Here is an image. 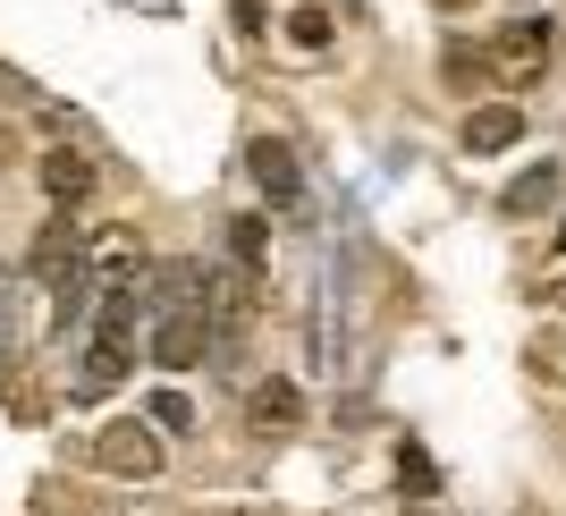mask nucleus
Masks as SVG:
<instances>
[{"label":"nucleus","instance_id":"nucleus-14","mask_svg":"<svg viewBox=\"0 0 566 516\" xmlns=\"http://www.w3.org/2000/svg\"><path fill=\"white\" fill-rule=\"evenodd\" d=\"M398 492H415V499L440 492V466H431L423 448H398Z\"/></svg>","mask_w":566,"mask_h":516},{"label":"nucleus","instance_id":"nucleus-13","mask_svg":"<svg viewBox=\"0 0 566 516\" xmlns=\"http://www.w3.org/2000/svg\"><path fill=\"white\" fill-rule=\"evenodd\" d=\"M549 187H558V169H524V178H516V187H507V211H516V220H524V211H542L549 204Z\"/></svg>","mask_w":566,"mask_h":516},{"label":"nucleus","instance_id":"nucleus-10","mask_svg":"<svg viewBox=\"0 0 566 516\" xmlns=\"http://www.w3.org/2000/svg\"><path fill=\"white\" fill-rule=\"evenodd\" d=\"M76 262H85V246H76V237L60 229V220H51V229L34 237V280H60V271L76 280Z\"/></svg>","mask_w":566,"mask_h":516},{"label":"nucleus","instance_id":"nucleus-12","mask_svg":"<svg viewBox=\"0 0 566 516\" xmlns=\"http://www.w3.org/2000/svg\"><path fill=\"white\" fill-rule=\"evenodd\" d=\"M287 43H296V51H331V9H322V0H305V9L287 18Z\"/></svg>","mask_w":566,"mask_h":516},{"label":"nucleus","instance_id":"nucleus-6","mask_svg":"<svg viewBox=\"0 0 566 516\" xmlns=\"http://www.w3.org/2000/svg\"><path fill=\"white\" fill-rule=\"evenodd\" d=\"M296 423H305V390H296V381H254V390H245V432H254V441H280Z\"/></svg>","mask_w":566,"mask_h":516},{"label":"nucleus","instance_id":"nucleus-4","mask_svg":"<svg viewBox=\"0 0 566 516\" xmlns=\"http://www.w3.org/2000/svg\"><path fill=\"white\" fill-rule=\"evenodd\" d=\"M203 348H212V306H161V322H153V364L187 373Z\"/></svg>","mask_w":566,"mask_h":516},{"label":"nucleus","instance_id":"nucleus-17","mask_svg":"<svg viewBox=\"0 0 566 516\" xmlns=\"http://www.w3.org/2000/svg\"><path fill=\"white\" fill-rule=\"evenodd\" d=\"M0 162H18V136H9V127H0Z\"/></svg>","mask_w":566,"mask_h":516},{"label":"nucleus","instance_id":"nucleus-18","mask_svg":"<svg viewBox=\"0 0 566 516\" xmlns=\"http://www.w3.org/2000/svg\"><path fill=\"white\" fill-rule=\"evenodd\" d=\"M549 306H566V280H558V288H549Z\"/></svg>","mask_w":566,"mask_h":516},{"label":"nucleus","instance_id":"nucleus-2","mask_svg":"<svg viewBox=\"0 0 566 516\" xmlns=\"http://www.w3.org/2000/svg\"><path fill=\"white\" fill-rule=\"evenodd\" d=\"M94 466L118 474V483H153L169 457H161V432H153V423L118 415V423H102V432H94Z\"/></svg>","mask_w":566,"mask_h":516},{"label":"nucleus","instance_id":"nucleus-9","mask_svg":"<svg viewBox=\"0 0 566 516\" xmlns=\"http://www.w3.org/2000/svg\"><path fill=\"white\" fill-rule=\"evenodd\" d=\"M43 195H51L60 211H76L85 195H94V162H85V153H69V144H60V153H43Z\"/></svg>","mask_w":566,"mask_h":516},{"label":"nucleus","instance_id":"nucleus-5","mask_svg":"<svg viewBox=\"0 0 566 516\" xmlns=\"http://www.w3.org/2000/svg\"><path fill=\"white\" fill-rule=\"evenodd\" d=\"M144 237H136V220H111V229H94L85 237V271H102L111 288H127V280H144Z\"/></svg>","mask_w":566,"mask_h":516},{"label":"nucleus","instance_id":"nucleus-19","mask_svg":"<svg viewBox=\"0 0 566 516\" xmlns=\"http://www.w3.org/2000/svg\"><path fill=\"white\" fill-rule=\"evenodd\" d=\"M440 9H465V0H440Z\"/></svg>","mask_w":566,"mask_h":516},{"label":"nucleus","instance_id":"nucleus-11","mask_svg":"<svg viewBox=\"0 0 566 516\" xmlns=\"http://www.w3.org/2000/svg\"><path fill=\"white\" fill-rule=\"evenodd\" d=\"M440 76H449L457 94H473V85L491 76V60H482V51H473V43H449V51H440Z\"/></svg>","mask_w":566,"mask_h":516},{"label":"nucleus","instance_id":"nucleus-16","mask_svg":"<svg viewBox=\"0 0 566 516\" xmlns=\"http://www.w3.org/2000/svg\"><path fill=\"white\" fill-rule=\"evenodd\" d=\"M229 246H237V262L254 271V262H262V220H237V229H229Z\"/></svg>","mask_w":566,"mask_h":516},{"label":"nucleus","instance_id":"nucleus-15","mask_svg":"<svg viewBox=\"0 0 566 516\" xmlns=\"http://www.w3.org/2000/svg\"><path fill=\"white\" fill-rule=\"evenodd\" d=\"M187 423H195L187 390H153V432H187Z\"/></svg>","mask_w":566,"mask_h":516},{"label":"nucleus","instance_id":"nucleus-1","mask_svg":"<svg viewBox=\"0 0 566 516\" xmlns=\"http://www.w3.org/2000/svg\"><path fill=\"white\" fill-rule=\"evenodd\" d=\"M127 364H136V280L102 297V322H94L85 364H76V390H85V399H102V390H118V381H127Z\"/></svg>","mask_w":566,"mask_h":516},{"label":"nucleus","instance_id":"nucleus-3","mask_svg":"<svg viewBox=\"0 0 566 516\" xmlns=\"http://www.w3.org/2000/svg\"><path fill=\"white\" fill-rule=\"evenodd\" d=\"M482 60H491V76H507V85H533V76L549 69V25H542V18L499 25V43L482 51Z\"/></svg>","mask_w":566,"mask_h":516},{"label":"nucleus","instance_id":"nucleus-8","mask_svg":"<svg viewBox=\"0 0 566 516\" xmlns=\"http://www.w3.org/2000/svg\"><path fill=\"white\" fill-rule=\"evenodd\" d=\"M457 136H465V153H507V144H524V111L516 102H473Z\"/></svg>","mask_w":566,"mask_h":516},{"label":"nucleus","instance_id":"nucleus-7","mask_svg":"<svg viewBox=\"0 0 566 516\" xmlns=\"http://www.w3.org/2000/svg\"><path fill=\"white\" fill-rule=\"evenodd\" d=\"M245 169H254V187L271 195L280 211H296V204H305V178H296V153H287L280 136H254V144H245Z\"/></svg>","mask_w":566,"mask_h":516}]
</instances>
